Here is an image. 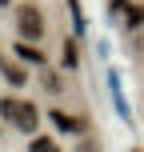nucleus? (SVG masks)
Wrapping results in <instances>:
<instances>
[{"label":"nucleus","mask_w":144,"mask_h":152,"mask_svg":"<svg viewBox=\"0 0 144 152\" xmlns=\"http://www.w3.org/2000/svg\"><path fill=\"white\" fill-rule=\"evenodd\" d=\"M0 116H4V120H12L20 132H32V136H36V120H40L36 104L16 100V96H4V100H0Z\"/></svg>","instance_id":"f257e3e1"},{"label":"nucleus","mask_w":144,"mask_h":152,"mask_svg":"<svg viewBox=\"0 0 144 152\" xmlns=\"http://www.w3.org/2000/svg\"><path fill=\"white\" fill-rule=\"evenodd\" d=\"M16 32H20V40H40L44 36V12H40L36 4H20L16 8Z\"/></svg>","instance_id":"f03ea898"},{"label":"nucleus","mask_w":144,"mask_h":152,"mask_svg":"<svg viewBox=\"0 0 144 152\" xmlns=\"http://www.w3.org/2000/svg\"><path fill=\"white\" fill-rule=\"evenodd\" d=\"M48 116H52V124H56V128H60V132H80V128H84V120H80V116L64 112V108H52V112H48Z\"/></svg>","instance_id":"7ed1b4c3"},{"label":"nucleus","mask_w":144,"mask_h":152,"mask_svg":"<svg viewBox=\"0 0 144 152\" xmlns=\"http://www.w3.org/2000/svg\"><path fill=\"white\" fill-rule=\"evenodd\" d=\"M16 56H20L24 64H36V68L44 64V52H40L36 44H28V40H20V44H16Z\"/></svg>","instance_id":"20e7f679"},{"label":"nucleus","mask_w":144,"mask_h":152,"mask_svg":"<svg viewBox=\"0 0 144 152\" xmlns=\"http://www.w3.org/2000/svg\"><path fill=\"white\" fill-rule=\"evenodd\" d=\"M32 152H60V144L52 136H32Z\"/></svg>","instance_id":"39448f33"},{"label":"nucleus","mask_w":144,"mask_h":152,"mask_svg":"<svg viewBox=\"0 0 144 152\" xmlns=\"http://www.w3.org/2000/svg\"><path fill=\"white\" fill-rule=\"evenodd\" d=\"M60 60H64V68H72V64H76V40H64V48H60Z\"/></svg>","instance_id":"423d86ee"},{"label":"nucleus","mask_w":144,"mask_h":152,"mask_svg":"<svg viewBox=\"0 0 144 152\" xmlns=\"http://www.w3.org/2000/svg\"><path fill=\"white\" fill-rule=\"evenodd\" d=\"M4 76H8V80L16 84V88L24 84V68H20V64H4Z\"/></svg>","instance_id":"0eeeda50"},{"label":"nucleus","mask_w":144,"mask_h":152,"mask_svg":"<svg viewBox=\"0 0 144 152\" xmlns=\"http://www.w3.org/2000/svg\"><path fill=\"white\" fill-rule=\"evenodd\" d=\"M124 12H128V24H144V4H128Z\"/></svg>","instance_id":"6e6552de"},{"label":"nucleus","mask_w":144,"mask_h":152,"mask_svg":"<svg viewBox=\"0 0 144 152\" xmlns=\"http://www.w3.org/2000/svg\"><path fill=\"white\" fill-rule=\"evenodd\" d=\"M112 4H116V8H128V4H132V0H112Z\"/></svg>","instance_id":"1a4fd4ad"},{"label":"nucleus","mask_w":144,"mask_h":152,"mask_svg":"<svg viewBox=\"0 0 144 152\" xmlns=\"http://www.w3.org/2000/svg\"><path fill=\"white\" fill-rule=\"evenodd\" d=\"M0 4H12V0H0Z\"/></svg>","instance_id":"9d476101"},{"label":"nucleus","mask_w":144,"mask_h":152,"mask_svg":"<svg viewBox=\"0 0 144 152\" xmlns=\"http://www.w3.org/2000/svg\"><path fill=\"white\" fill-rule=\"evenodd\" d=\"M0 64H4V60H0Z\"/></svg>","instance_id":"9b49d317"}]
</instances>
